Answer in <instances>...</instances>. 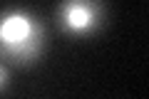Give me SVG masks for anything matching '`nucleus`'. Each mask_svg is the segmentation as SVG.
I'll return each instance as SVG.
<instances>
[{"label":"nucleus","instance_id":"f257e3e1","mask_svg":"<svg viewBox=\"0 0 149 99\" xmlns=\"http://www.w3.org/2000/svg\"><path fill=\"white\" fill-rule=\"evenodd\" d=\"M45 47V27L27 10L0 12V57L13 64H35Z\"/></svg>","mask_w":149,"mask_h":99},{"label":"nucleus","instance_id":"f03ea898","mask_svg":"<svg viewBox=\"0 0 149 99\" xmlns=\"http://www.w3.org/2000/svg\"><path fill=\"white\" fill-rule=\"evenodd\" d=\"M104 3L102 0H62L57 8V22L67 37L82 40L92 37L104 25Z\"/></svg>","mask_w":149,"mask_h":99},{"label":"nucleus","instance_id":"7ed1b4c3","mask_svg":"<svg viewBox=\"0 0 149 99\" xmlns=\"http://www.w3.org/2000/svg\"><path fill=\"white\" fill-rule=\"evenodd\" d=\"M8 87V69H5V64L0 62V92Z\"/></svg>","mask_w":149,"mask_h":99}]
</instances>
